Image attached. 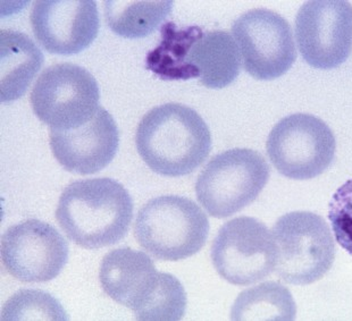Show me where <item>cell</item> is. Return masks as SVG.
Listing matches in <instances>:
<instances>
[{
  "label": "cell",
  "mask_w": 352,
  "mask_h": 321,
  "mask_svg": "<svg viewBox=\"0 0 352 321\" xmlns=\"http://www.w3.org/2000/svg\"><path fill=\"white\" fill-rule=\"evenodd\" d=\"M109 298L133 311L137 320L179 321L186 309V293L175 276L160 273L151 256L131 247L108 252L99 272Z\"/></svg>",
  "instance_id": "1"
},
{
  "label": "cell",
  "mask_w": 352,
  "mask_h": 321,
  "mask_svg": "<svg viewBox=\"0 0 352 321\" xmlns=\"http://www.w3.org/2000/svg\"><path fill=\"white\" fill-rule=\"evenodd\" d=\"M147 67L164 80L199 78L208 89H223L241 69V54L233 36L223 30L202 32L197 26L163 27V39L148 56Z\"/></svg>",
  "instance_id": "2"
},
{
  "label": "cell",
  "mask_w": 352,
  "mask_h": 321,
  "mask_svg": "<svg viewBox=\"0 0 352 321\" xmlns=\"http://www.w3.org/2000/svg\"><path fill=\"white\" fill-rule=\"evenodd\" d=\"M132 218L130 193L121 183L107 177L67 185L56 209V219L66 236L90 250L123 240Z\"/></svg>",
  "instance_id": "3"
},
{
  "label": "cell",
  "mask_w": 352,
  "mask_h": 321,
  "mask_svg": "<svg viewBox=\"0 0 352 321\" xmlns=\"http://www.w3.org/2000/svg\"><path fill=\"white\" fill-rule=\"evenodd\" d=\"M141 158L153 172L179 177L195 172L212 150L208 125L195 109L170 102L142 117L135 133Z\"/></svg>",
  "instance_id": "4"
},
{
  "label": "cell",
  "mask_w": 352,
  "mask_h": 321,
  "mask_svg": "<svg viewBox=\"0 0 352 321\" xmlns=\"http://www.w3.org/2000/svg\"><path fill=\"white\" fill-rule=\"evenodd\" d=\"M207 214L196 202L177 195L151 199L138 212L134 236L146 252L179 261L201 250L208 237Z\"/></svg>",
  "instance_id": "5"
},
{
  "label": "cell",
  "mask_w": 352,
  "mask_h": 321,
  "mask_svg": "<svg viewBox=\"0 0 352 321\" xmlns=\"http://www.w3.org/2000/svg\"><path fill=\"white\" fill-rule=\"evenodd\" d=\"M275 274L291 285H309L323 278L336 259V242L327 221L310 211H292L275 223Z\"/></svg>",
  "instance_id": "6"
},
{
  "label": "cell",
  "mask_w": 352,
  "mask_h": 321,
  "mask_svg": "<svg viewBox=\"0 0 352 321\" xmlns=\"http://www.w3.org/2000/svg\"><path fill=\"white\" fill-rule=\"evenodd\" d=\"M270 166L254 150L235 148L212 157L196 182L200 205L210 216L228 218L250 205L270 179Z\"/></svg>",
  "instance_id": "7"
},
{
  "label": "cell",
  "mask_w": 352,
  "mask_h": 321,
  "mask_svg": "<svg viewBox=\"0 0 352 321\" xmlns=\"http://www.w3.org/2000/svg\"><path fill=\"white\" fill-rule=\"evenodd\" d=\"M99 91L94 75L76 64L50 66L30 94L33 113L50 130L69 131L88 123L98 111Z\"/></svg>",
  "instance_id": "8"
},
{
  "label": "cell",
  "mask_w": 352,
  "mask_h": 321,
  "mask_svg": "<svg viewBox=\"0 0 352 321\" xmlns=\"http://www.w3.org/2000/svg\"><path fill=\"white\" fill-rule=\"evenodd\" d=\"M266 149L280 175L306 181L322 175L332 165L336 141L324 120L314 115L294 114L273 127Z\"/></svg>",
  "instance_id": "9"
},
{
  "label": "cell",
  "mask_w": 352,
  "mask_h": 321,
  "mask_svg": "<svg viewBox=\"0 0 352 321\" xmlns=\"http://www.w3.org/2000/svg\"><path fill=\"white\" fill-rule=\"evenodd\" d=\"M217 273L233 285L261 282L275 270L277 247L271 230L252 217H238L219 228L210 250Z\"/></svg>",
  "instance_id": "10"
},
{
  "label": "cell",
  "mask_w": 352,
  "mask_h": 321,
  "mask_svg": "<svg viewBox=\"0 0 352 321\" xmlns=\"http://www.w3.org/2000/svg\"><path fill=\"white\" fill-rule=\"evenodd\" d=\"M232 33L236 40L245 71L256 80H276L283 76L297 60V49L290 24L273 10H249L234 21Z\"/></svg>",
  "instance_id": "11"
},
{
  "label": "cell",
  "mask_w": 352,
  "mask_h": 321,
  "mask_svg": "<svg viewBox=\"0 0 352 321\" xmlns=\"http://www.w3.org/2000/svg\"><path fill=\"white\" fill-rule=\"evenodd\" d=\"M296 36L308 65L324 71L339 67L351 52V3L343 0L307 1L296 17Z\"/></svg>",
  "instance_id": "12"
},
{
  "label": "cell",
  "mask_w": 352,
  "mask_h": 321,
  "mask_svg": "<svg viewBox=\"0 0 352 321\" xmlns=\"http://www.w3.org/2000/svg\"><path fill=\"white\" fill-rule=\"evenodd\" d=\"M69 260V244L52 225L30 218L1 237V261L14 278L45 283L56 278Z\"/></svg>",
  "instance_id": "13"
},
{
  "label": "cell",
  "mask_w": 352,
  "mask_h": 321,
  "mask_svg": "<svg viewBox=\"0 0 352 321\" xmlns=\"http://www.w3.org/2000/svg\"><path fill=\"white\" fill-rule=\"evenodd\" d=\"M30 22L47 52L76 55L98 36V7L94 0H38L31 8Z\"/></svg>",
  "instance_id": "14"
},
{
  "label": "cell",
  "mask_w": 352,
  "mask_h": 321,
  "mask_svg": "<svg viewBox=\"0 0 352 321\" xmlns=\"http://www.w3.org/2000/svg\"><path fill=\"white\" fill-rule=\"evenodd\" d=\"M50 149L56 160L80 175L100 172L114 159L120 132L114 118L99 107L88 123L69 131L50 130Z\"/></svg>",
  "instance_id": "15"
},
{
  "label": "cell",
  "mask_w": 352,
  "mask_h": 321,
  "mask_svg": "<svg viewBox=\"0 0 352 321\" xmlns=\"http://www.w3.org/2000/svg\"><path fill=\"white\" fill-rule=\"evenodd\" d=\"M1 52V102L10 104L20 99L43 66V52L33 40L16 30L0 31Z\"/></svg>",
  "instance_id": "16"
},
{
  "label": "cell",
  "mask_w": 352,
  "mask_h": 321,
  "mask_svg": "<svg viewBox=\"0 0 352 321\" xmlns=\"http://www.w3.org/2000/svg\"><path fill=\"white\" fill-rule=\"evenodd\" d=\"M297 305L290 291L276 282L261 285L240 293L232 307L231 319L242 320H294Z\"/></svg>",
  "instance_id": "17"
},
{
  "label": "cell",
  "mask_w": 352,
  "mask_h": 321,
  "mask_svg": "<svg viewBox=\"0 0 352 321\" xmlns=\"http://www.w3.org/2000/svg\"><path fill=\"white\" fill-rule=\"evenodd\" d=\"M173 8V1H104V17L113 32L140 39L155 31Z\"/></svg>",
  "instance_id": "18"
},
{
  "label": "cell",
  "mask_w": 352,
  "mask_h": 321,
  "mask_svg": "<svg viewBox=\"0 0 352 321\" xmlns=\"http://www.w3.org/2000/svg\"><path fill=\"white\" fill-rule=\"evenodd\" d=\"M1 320H69L63 305L50 293L20 289L3 305Z\"/></svg>",
  "instance_id": "19"
},
{
  "label": "cell",
  "mask_w": 352,
  "mask_h": 321,
  "mask_svg": "<svg viewBox=\"0 0 352 321\" xmlns=\"http://www.w3.org/2000/svg\"><path fill=\"white\" fill-rule=\"evenodd\" d=\"M329 219L336 242L352 256V179L340 186L331 199Z\"/></svg>",
  "instance_id": "20"
}]
</instances>
